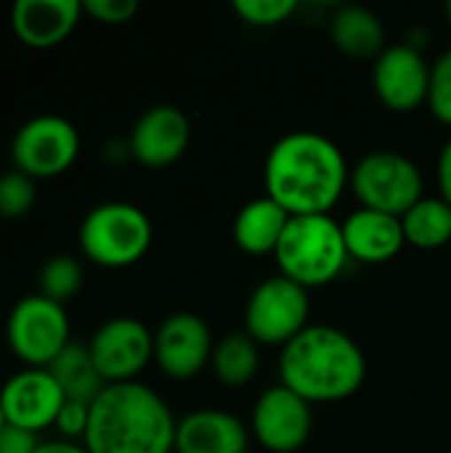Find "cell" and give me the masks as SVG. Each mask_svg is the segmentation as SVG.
Wrapping results in <instances>:
<instances>
[{"label":"cell","instance_id":"cell-23","mask_svg":"<svg viewBox=\"0 0 451 453\" xmlns=\"http://www.w3.org/2000/svg\"><path fill=\"white\" fill-rule=\"evenodd\" d=\"M404 239L417 250H439L451 242V207L441 196H423L404 218Z\"/></svg>","mask_w":451,"mask_h":453},{"label":"cell","instance_id":"cell-22","mask_svg":"<svg viewBox=\"0 0 451 453\" xmlns=\"http://www.w3.org/2000/svg\"><path fill=\"white\" fill-rule=\"evenodd\" d=\"M210 366H213L218 382H223L226 388H245L255 380V374L260 369L258 342L247 332L226 334L215 345Z\"/></svg>","mask_w":451,"mask_h":453},{"label":"cell","instance_id":"cell-19","mask_svg":"<svg viewBox=\"0 0 451 453\" xmlns=\"http://www.w3.org/2000/svg\"><path fill=\"white\" fill-rule=\"evenodd\" d=\"M290 218L292 215L271 196H258L237 212L234 242L247 255H274Z\"/></svg>","mask_w":451,"mask_h":453},{"label":"cell","instance_id":"cell-33","mask_svg":"<svg viewBox=\"0 0 451 453\" xmlns=\"http://www.w3.org/2000/svg\"><path fill=\"white\" fill-rule=\"evenodd\" d=\"M5 425H8V417H5V411H3V403H0V433L5 430Z\"/></svg>","mask_w":451,"mask_h":453},{"label":"cell","instance_id":"cell-29","mask_svg":"<svg viewBox=\"0 0 451 453\" xmlns=\"http://www.w3.org/2000/svg\"><path fill=\"white\" fill-rule=\"evenodd\" d=\"M88 422H90V406L77 401H66L56 417V427L64 438H85Z\"/></svg>","mask_w":451,"mask_h":453},{"label":"cell","instance_id":"cell-10","mask_svg":"<svg viewBox=\"0 0 451 453\" xmlns=\"http://www.w3.org/2000/svg\"><path fill=\"white\" fill-rule=\"evenodd\" d=\"M88 350L106 385L133 382V377L154 358V334L144 321L117 316L93 332Z\"/></svg>","mask_w":451,"mask_h":453},{"label":"cell","instance_id":"cell-30","mask_svg":"<svg viewBox=\"0 0 451 453\" xmlns=\"http://www.w3.org/2000/svg\"><path fill=\"white\" fill-rule=\"evenodd\" d=\"M37 449V433H29L16 425H5V430L0 433V453H35Z\"/></svg>","mask_w":451,"mask_h":453},{"label":"cell","instance_id":"cell-16","mask_svg":"<svg viewBox=\"0 0 451 453\" xmlns=\"http://www.w3.org/2000/svg\"><path fill=\"white\" fill-rule=\"evenodd\" d=\"M77 0H19L11 8V27L27 48H53L64 42L82 16Z\"/></svg>","mask_w":451,"mask_h":453},{"label":"cell","instance_id":"cell-6","mask_svg":"<svg viewBox=\"0 0 451 453\" xmlns=\"http://www.w3.org/2000/svg\"><path fill=\"white\" fill-rule=\"evenodd\" d=\"M351 191L367 210L404 218L423 199L420 167L399 151H372L351 170Z\"/></svg>","mask_w":451,"mask_h":453},{"label":"cell","instance_id":"cell-14","mask_svg":"<svg viewBox=\"0 0 451 453\" xmlns=\"http://www.w3.org/2000/svg\"><path fill=\"white\" fill-rule=\"evenodd\" d=\"M0 403L8 417V425L24 427L29 433H40L56 425V417L66 403V398L48 369L27 366L24 372L13 374L3 385Z\"/></svg>","mask_w":451,"mask_h":453},{"label":"cell","instance_id":"cell-5","mask_svg":"<svg viewBox=\"0 0 451 453\" xmlns=\"http://www.w3.org/2000/svg\"><path fill=\"white\" fill-rule=\"evenodd\" d=\"M149 215L128 202H104L93 207L80 226V247L96 265L128 268L152 247Z\"/></svg>","mask_w":451,"mask_h":453},{"label":"cell","instance_id":"cell-21","mask_svg":"<svg viewBox=\"0 0 451 453\" xmlns=\"http://www.w3.org/2000/svg\"><path fill=\"white\" fill-rule=\"evenodd\" d=\"M48 372L58 382V388H61L66 401H77V403H88L90 406L101 395V390L106 388L104 377L98 374V369H96V364L90 358L88 345L69 342L56 356V361L48 366Z\"/></svg>","mask_w":451,"mask_h":453},{"label":"cell","instance_id":"cell-4","mask_svg":"<svg viewBox=\"0 0 451 453\" xmlns=\"http://www.w3.org/2000/svg\"><path fill=\"white\" fill-rule=\"evenodd\" d=\"M274 257L282 276L300 284L303 289L335 281L351 260L343 226L330 215L290 218Z\"/></svg>","mask_w":451,"mask_h":453},{"label":"cell","instance_id":"cell-20","mask_svg":"<svg viewBox=\"0 0 451 453\" xmlns=\"http://www.w3.org/2000/svg\"><path fill=\"white\" fill-rule=\"evenodd\" d=\"M332 42L351 58H377L385 50V27L364 5H340L330 19Z\"/></svg>","mask_w":451,"mask_h":453},{"label":"cell","instance_id":"cell-24","mask_svg":"<svg viewBox=\"0 0 451 453\" xmlns=\"http://www.w3.org/2000/svg\"><path fill=\"white\" fill-rule=\"evenodd\" d=\"M40 295L64 305L82 287V265L72 255H53L40 268Z\"/></svg>","mask_w":451,"mask_h":453},{"label":"cell","instance_id":"cell-1","mask_svg":"<svg viewBox=\"0 0 451 453\" xmlns=\"http://www.w3.org/2000/svg\"><path fill=\"white\" fill-rule=\"evenodd\" d=\"M263 180L266 196L292 218L327 215L343 196L351 170L335 141L314 130H295L271 146Z\"/></svg>","mask_w":451,"mask_h":453},{"label":"cell","instance_id":"cell-3","mask_svg":"<svg viewBox=\"0 0 451 453\" xmlns=\"http://www.w3.org/2000/svg\"><path fill=\"white\" fill-rule=\"evenodd\" d=\"M279 377L308 403H335L364 385L367 358L351 334L314 324L282 348Z\"/></svg>","mask_w":451,"mask_h":453},{"label":"cell","instance_id":"cell-8","mask_svg":"<svg viewBox=\"0 0 451 453\" xmlns=\"http://www.w3.org/2000/svg\"><path fill=\"white\" fill-rule=\"evenodd\" d=\"M311 300L308 289L274 276L258 284L245 308V332L258 345H287L308 326Z\"/></svg>","mask_w":451,"mask_h":453},{"label":"cell","instance_id":"cell-25","mask_svg":"<svg viewBox=\"0 0 451 453\" xmlns=\"http://www.w3.org/2000/svg\"><path fill=\"white\" fill-rule=\"evenodd\" d=\"M37 199L35 180L21 170H11L0 175V215L3 218H24Z\"/></svg>","mask_w":451,"mask_h":453},{"label":"cell","instance_id":"cell-11","mask_svg":"<svg viewBox=\"0 0 451 453\" xmlns=\"http://www.w3.org/2000/svg\"><path fill=\"white\" fill-rule=\"evenodd\" d=\"M250 425H253V435L266 451H300L314 425L311 403L279 382L258 398Z\"/></svg>","mask_w":451,"mask_h":453},{"label":"cell","instance_id":"cell-27","mask_svg":"<svg viewBox=\"0 0 451 453\" xmlns=\"http://www.w3.org/2000/svg\"><path fill=\"white\" fill-rule=\"evenodd\" d=\"M428 106L439 122L451 125V48L436 58V64H431Z\"/></svg>","mask_w":451,"mask_h":453},{"label":"cell","instance_id":"cell-12","mask_svg":"<svg viewBox=\"0 0 451 453\" xmlns=\"http://www.w3.org/2000/svg\"><path fill=\"white\" fill-rule=\"evenodd\" d=\"M372 85L377 98L393 111H415L428 104L431 66L425 56L412 45H391L375 58Z\"/></svg>","mask_w":451,"mask_h":453},{"label":"cell","instance_id":"cell-13","mask_svg":"<svg viewBox=\"0 0 451 453\" xmlns=\"http://www.w3.org/2000/svg\"><path fill=\"white\" fill-rule=\"evenodd\" d=\"M213 337L197 313H173L154 332V361L173 380H189L213 361Z\"/></svg>","mask_w":451,"mask_h":453},{"label":"cell","instance_id":"cell-17","mask_svg":"<svg viewBox=\"0 0 451 453\" xmlns=\"http://www.w3.org/2000/svg\"><path fill=\"white\" fill-rule=\"evenodd\" d=\"M250 433L245 422L229 411L199 409L178 419L175 451L178 453H247Z\"/></svg>","mask_w":451,"mask_h":453},{"label":"cell","instance_id":"cell-18","mask_svg":"<svg viewBox=\"0 0 451 453\" xmlns=\"http://www.w3.org/2000/svg\"><path fill=\"white\" fill-rule=\"evenodd\" d=\"M343 239H346L351 260H359L367 265H380V263L393 260L407 244L401 218L367 210V207L346 218Z\"/></svg>","mask_w":451,"mask_h":453},{"label":"cell","instance_id":"cell-9","mask_svg":"<svg viewBox=\"0 0 451 453\" xmlns=\"http://www.w3.org/2000/svg\"><path fill=\"white\" fill-rule=\"evenodd\" d=\"M77 154V127L56 114H40L27 119L11 141V159L16 170H21L32 180L56 178L66 173L74 165Z\"/></svg>","mask_w":451,"mask_h":453},{"label":"cell","instance_id":"cell-26","mask_svg":"<svg viewBox=\"0 0 451 453\" xmlns=\"http://www.w3.org/2000/svg\"><path fill=\"white\" fill-rule=\"evenodd\" d=\"M231 8L250 27H276L298 11V3L295 0H234Z\"/></svg>","mask_w":451,"mask_h":453},{"label":"cell","instance_id":"cell-34","mask_svg":"<svg viewBox=\"0 0 451 453\" xmlns=\"http://www.w3.org/2000/svg\"><path fill=\"white\" fill-rule=\"evenodd\" d=\"M447 16H449V21H451V0L447 3Z\"/></svg>","mask_w":451,"mask_h":453},{"label":"cell","instance_id":"cell-28","mask_svg":"<svg viewBox=\"0 0 451 453\" xmlns=\"http://www.w3.org/2000/svg\"><path fill=\"white\" fill-rule=\"evenodd\" d=\"M82 11L101 24H125L138 13L136 0H85Z\"/></svg>","mask_w":451,"mask_h":453},{"label":"cell","instance_id":"cell-7","mask_svg":"<svg viewBox=\"0 0 451 453\" xmlns=\"http://www.w3.org/2000/svg\"><path fill=\"white\" fill-rule=\"evenodd\" d=\"M5 340L29 369H48L69 345V319L64 305L40 292L21 297L8 313Z\"/></svg>","mask_w":451,"mask_h":453},{"label":"cell","instance_id":"cell-32","mask_svg":"<svg viewBox=\"0 0 451 453\" xmlns=\"http://www.w3.org/2000/svg\"><path fill=\"white\" fill-rule=\"evenodd\" d=\"M35 453H90L85 446H77L72 441H51V443H40V449Z\"/></svg>","mask_w":451,"mask_h":453},{"label":"cell","instance_id":"cell-2","mask_svg":"<svg viewBox=\"0 0 451 453\" xmlns=\"http://www.w3.org/2000/svg\"><path fill=\"white\" fill-rule=\"evenodd\" d=\"M175 427L173 411L152 388L117 382L90 403L82 446L90 453H170Z\"/></svg>","mask_w":451,"mask_h":453},{"label":"cell","instance_id":"cell-15","mask_svg":"<svg viewBox=\"0 0 451 453\" xmlns=\"http://www.w3.org/2000/svg\"><path fill=\"white\" fill-rule=\"evenodd\" d=\"M189 141H191L189 117L170 104H159L144 111L128 138L133 159L152 170L178 162L189 149Z\"/></svg>","mask_w":451,"mask_h":453},{"label":"cell","instance_id":"cell-31","mask_svg":"<svg viewBox=\"0 0 451 453\" xmlns=\"http://www.w3.org/2000/svg\"><path fill=\"white\" fill-rule=\"evenodd\" d=\"M439 188H441V199L451 207V138L439 154Z\"/></svg>","mask_w":451,"mask_h":453}]
</instances>
